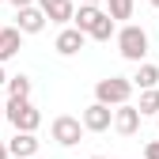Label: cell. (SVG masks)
<instances>
[{
    "mask_svg": "<svg viewBox=\"0 0 159 159\" xmlns=\"http://www.w3.org/2000/svg\"><path fill=\"white\" fill-rule=\"evenodd\" d=\"M72 23H76V30L84 34V38H95V42H110V34H114V19H110L102 8L80 4L76 15H72Z\"/></svg>",
    "mask_w": 159,
    "mask_h": 159,
    "instance_id": "1",
    "label": "cell"
},
{
    "mask_svg": "<svg viewBox=\"0 0 159 159\" xmlns=\"http://www.w3.org/2000/svg\"><path fill=\"white\" fill-rule=\"evenodd\" d=\"M129 95H133V80L125 76H106L95 84V102H102V106H125Z\"/></svg>",
    "mask_w": 159,
    "mask_h": 159,
    "instance_id": "2",
    "label": "cell"
},
{
    "mask_svg": "<svg viewBox=\"0 0 159 159\" xmlns=\"http://www.w3.org/2000/svg\"><path fill=\"white\" fill-rule=\"evenodd\" d=\"M4 117L15 125V133H34L38 125H42V114L30 106V98H8Z\"/></svg>",
    "mask_w": 159,
    "mask_h": 159,
    "instance_id": "3",
    "label": "cell"
},
{
    "mask_svg": "<svg viewBox=\"0 0 159 159\" xmlns=\"http://www.w3.org/2000/svg\"><path fill=\"white\" fill-rule=\"evenodd\" d=\"M117 49H121L125 61H136V65H140L144 57H148V34L140 27H121V30H117Z\"/></svg>",
    "mask_w": 159,
    "mask_h": 159,
    "instance_id": "4",
    "label": "cell"
},
{
    "mask_svg": "<svg viewBox=\"0 0 159 159\" xmlns=\"http://www.w3.org/2000/svg\"><path fill=\"white\" fill-rule=\"evenodd\" d=\"M80 136H84V125H80V117H68V114L53 117V140L61 144V148L80 144Z\"/></svg>",
    "mask_w": 159,
    "mask_h": 159,
    "instance_id": "5",
    "label": "cell"
},
{
    "mask_svg": "<svg viewBox=\"0 0 159 159\" xmlns=\"http://www.w3.org/2000/svg\"><path fill=\"white\" fill-rule=\"evenodd\" d=\"M80 125H84V133H106L114 125V110L102 106V102H91L84 110V117H80Z\"/></svg>",
    "mask_w": 159,
    "mask_h": 159,
    "instance_id": "6",
    "label": "cell"
},
{
    "mask_svg": "<svg viewBox=\"0 0 159 159\" xmlns=\"http://www.w3.org/2000/svg\"><path fill=\"white\" fill-rule=\"evenodd\" d=\"M4 148H8V155H15V159H34V152H38V136H34V133H15Z\"/></svg>",
    "mask_w": 159,
    "mask_h": 159,
    "instance_id": "7",
    "label": "cell"
},
{
    "mask_svg": "<svg viewBox=\"0 0 159 159\" xmlns=\"http://www.w3.org/2000/svg\"><path fill=\"white\" fill-rule=\"evenodd\" d=\"M114 129L121 133V136H133L136 129H140V114H136V106H129V102L117 106L114 110Z\"/></svg>",
    "mask_w": 159,
    "mask_h": 159,
    "instance_id": "8",
    "label": "cell"
},
{
    "mask_svg": "<svg viewBox=\"0 0 159 159\" xmlns=\"http://www.w3.org/2000/svg\"><path fill=\"white\" fill-rule=\"evenodd\" d=\"M84 42H87V38L80 34L76 27H65L61 34H57V53H61V57H76L80 49H84Z\"/></svg>",
    "mask_w": 159,
    "mask_h": 159,
    "instance_id": "9",
    "label": "cell"
},
{
    "mask_svg": "<svg viewBox=\"0 0 159 159\" xmlns=\"http://www.w3.org/2000/svg\"><path fill=\"white\" fill-rule=\"evenodd\" d=\"M19 49H23V34H19L15 27H4V30H0V65L11 61Z\"/></svg>",
    "mask_w": 159,
    "mask_h": 159,
    "instance_id": "10",
    "label": "cell"
},
{
    "mask_svg": "<svg viewBox=\"0 0 159 159\" xmlns=\"http://www.w3.org/2000/svg\"><path fill=\"white\" fill-rule=\"evenodd\" d=\"M15 19H19V27H15L19 34H38V30L46 27V15L38 11V8H19V15H15Z\"/></svg>",
    "mask_w": 159,
    "mask_h": 159,
    "instance_id": "11",
    "label": "cell"
},
{
    "mask_svg": "<svg viewBox=\"0 0 159 159\" xmlns=\"http://www.w3.org/2000/svg\"><path fill=\"white\" fill-rule=\"evenodd\" d=\"M42 15L49 19V23H72L76 8H72V0H53L49 8H42Z\"/></svg>",
    "mask_w": 159,
    "mask_h": 159,
    "instance_id": "12",
    "label": "cell"
},
{
    "mask_svg": "<svg viewBox=\"0 0 159 159\" xmlns=\"http://www.w3.org/2000/svg\"><path fill=\"white\" fill-rule=\"evenodd\" d=\"M133 84H136V87H144V91H152V87L159 84V68H155V65H140V72L133 76Z\"/></svg>",
    "mask_w": 159,
    "mask_h": 159,
    "instance_id": "13",
    "label": "cell"
},
{
    "mask_svg": "<svg viewBox=\"0 0 159 159\" xmlns=\"http://www.w3.org/2000/svg\"><path fill=\"white\" fill-rule=\"evenodd\" d=\"M136 114H159V87H152V91H140V106H136Z\"/></svg>",
    "mask_w": 159,
    "mask_h": 159,
    "instance_id": "14",
    "label": "cell"
},
{
    "mask_svg": "<svg viewBox=\"0 0 159 159\" xmlns=\"http://www.w3.org/2000/svg\"><path fill=\"white\" fill-rule=\"evenodd\" d=\"M106 15L114 19V23H117V19H133V0H106Z\"/></svg>",
    "mask_w": 159,
    "mask_h": 159,
    "instance_id": "15",
    "label": "cell"
},
{
    "mask_svg": "<svg viewBox=\"0 0 159 159\" xmlns=\"http://www.w3.org/2000/svg\"><path fill=\"white\" fill-rule=\"evenodd\" d=\"M11 98H30V76H8Z\"/></svg>",
    "mask_w": 159,
    "mask_h": 159,
    "instance_id": "16",
    "label": "cell"
},
{
    "mask_svg": "<svg viewBox=\"0 0 159 159\" xmlns=\"http://www.w3.org/2000/svg\"><path fill=\"white\" fill-rule=\"evenodd\" d=\"M144 159H159V140H152V144L144 148Z\"/></svg>",
    "mask_w": 159,
    "mask_h": 159,
    "instance_id": "17",
    "label": "cell"
},
{
    "mask_svg": "<svg viewBox=\"0 0 159 159\" xmlns=\"http://www.w3.org/2000/svg\"><path fill=\"white\" fill-rule=\"evenodd\" d=\"M15 8H34V0H11Z\"/></svg>",
    "mask_w": 159,
    "mask_h": 159,
    "instance_id": "18",
    "label": "cell"
},
{
    "mask_svg": "<svg viewBox=\"0 0 159 159\" xmlns=\"http://www.w3.org/2000/svg\"><path fill=\"white\" fill-rule=\"evenodd\" d=\"M49 4H53V0H38V11H42V8H49Z\"/></svg>",
    "mask_w": 159,
    "mask_h": 159,
    "instance_id": "19",
    "label": "cell"
},
{
    "mask_svg": "<svg viewBox=\"0 0 159 159\" xmlns=\"http://www.w3.org/2000/svg\"><path fill=\"white\" fill-rule=\"evenodd\" d=\"M80 4H87V8H98V0H80Z\"/></svg>",
    "mask_w": 159,
    "mask_h": 159,
    "instance_id": "20",
    "label": "cell"
},
{
    "mask_svg": "<svg viewBox=\"0 0 159 159\" xmlns=\"http://www.w3.org/2000/svg\"><path fill=\"white\" fill-rule=\"evenodd\" d=\"M0 159H8V148H4V144H0Z\"/></svg>",
    "mask_w": 159,
    "mask_h": 159,
    "instance_id": "21",
    "label": "cell"
},
{
    "mask_svg": "<svg viewBox=\"0 0 159 159\" xmlns=\"http://www.w3.org/2000/svg\"><path fill=\"white\" fill-rule=\"evenodd\" d=\"M0 84H8V76H4V68H0Z\"/></svg>",
    "mask_w": 159,
    "mask_h": 159,
    "instance_id": "22",
    "label": "cell"
},
{
    "mask_svg": "<svg viewBox=\"0 0 159 159\" xmlns=\"http://www.w3.org/2000/svg\"><path fill=\"white\" fill-rule=\"evenodd\" d=\"M148 4H152V8H159V0H148Z\"/></svg>",
    "mask_w": 159,
    "mask_h": 159,
    "instance_id": "23",
    "label": "cell"
},
{
    "mask_svg": "<svg viewBox=\"0 0 159 159\" xmlns=\"http://www.w3.org/2000/svg\"><path fill=\"white\" fill-rule=\"evenodd\" d=\"M0 121H4V106H0Z\"/></svg>",
    "mask_w": 159,
    "mask_h": 159,
    "instance_id": "24",
    "label": "cell"
},
{
    "mask_svg": "<svg viewBox=\"0 0 159 159\" xmlns=\"http://www.w3.org/2000/svg\"><path fill=\"white\" fill-rule=\"evenodd\" d=\"M91 159H102V155H91Z\"/></svg>",
    "mask_w": 159,
    "mask_h": 159,
    "instance_id": "25",
    "label": "cell"
},
{
    "mask_svg": "<svg viewBox=\"0 0 159 159\" xmlns=\"http://www.w3.org/2000/svg\"><path fill=\"white\" fill-rule=\"evenodd\" d=\"M155 117H159V114H155Z\"/></svg>",
    "mask_w": 159,
    "mask_h": 159,
    "instance_id": "26",
    "label": "cell"
}]
</instances>
